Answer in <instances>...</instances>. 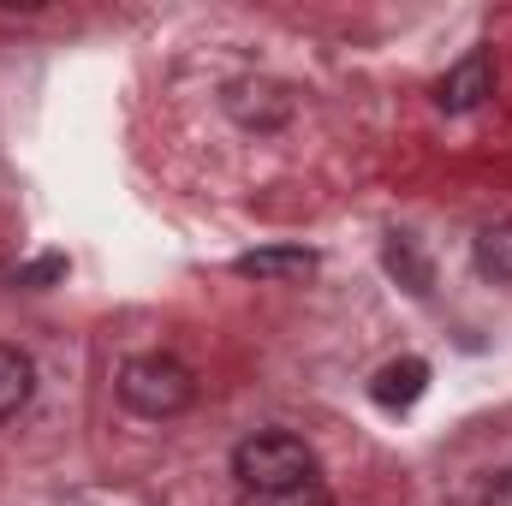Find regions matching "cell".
<instances>
[{"label":"cell","instance_id":"1","mask_svg":"<svg viewBox=\"0 0 512 506\" xmlns=\"http://www.w3.org/2000/svg\"><path fill=\"white\" fill-rule=\"evenodd\" d=\"M233 477L256 501H274V495H292V489L316 483V453H310V441H298L286 429H262V435L233 447Z\"/></svg>","mask_w":512,"mask_h":506},{"label":"cell","instance_id":"2","mask_svg":"<svg viewBox=\"0 0 512 506\" xmlns=\"http://www.w3.org/2000/svg\"><path fill=\"white\" fill-rule=\"evenodd\" d=\"M120 399H126L137 417H179L191 399H197V381L179 358L167 352H143L120 364Z\"/></svg>","mask_w":512,"mask_h":506},{"label":"cell","instance_id":"3","mask_svg":"<svg viewBox=\"0 0 512 506\" xmlns=\"http://www.w3.org/2000/svg\"><path fill=\"white\" fill-rule=\"evenodd\" d=\"M495 96V54L489 48H471L459 66H447V78L435 84V108L441 114H471Z\"/></svg>","mask_w":512,"mask_h":506},{"label":"cell","instance_id":"4","mask_svg":"<svg viewBox=\"0 0 512 506\" xmlns=\"http://www.w3.org/2000/svg\"><path fill=\"white\" fill-rule=\"evenodd\" d=\"M227 114L245 131H280L292 120V90L274 84V78H245L227 90Z\"/></svg>","mask_w":512,"mask_h":506},{"label":"cell","instance_id":"5","mask_svg":"<svg viewBox=\"0 0 512 506\" xmlns=\"http://www.w3.org/2000/svg\"><path fill=\"white\" fill-rule=\"evenodd\" d=\"M233 274H245V280H304V274H316V251H304V245H262V251H245L233 262Z\"/></svg>","mask_w":512,"mask_h":506},{"label":"cell","instance_id":"6","mask_svg":"<svg viewBox=\"0 0 512 506\" xmlns=\"http://www.w3.org/2000/svg\"><path fill=\"white\" fill-rule=\"evenodd\" d=\"M423 387H429V364H423V358H393V364L376 370L370 399H376L382 411H411V405L423 399Z\"/></svg>","mask_w":512,"mask_h":506},{"label":"cell","instance_id":"7","mask_svg":"<svg viewBox=\"0 0 512 506\" xmlns=\"http://www.w3.org/2000/svg\"><path fill=\"white\" fill-rule=\"evenodd\" d=\"M30 393H36V370H30V358H24L18 346H0V423L18 417V411L30 405Z\"/></svg>","mask_w":512,"mask_h":506},{"label":"cell","instance_id":"8","mask_svg":"<svg viewBox=\"0 0 512 506\" xmlns=\"http://www.w3.org/2000/svg\"><path fill=\"white\" fill-rule=\"evenodd\" d=\"M382 262H387V274H393V280H399V286H405L411 298H423V292L435 286V274H429V262L417 256V245H411L405 233H393V239H387Z\"/></svg>","mask_w":512,"mask_h":506},{"label":"cell","instance_id":"9","mask_svg":"<svg viewBox=\"0 0 512 506\" xmlns=\"http://www.w3.org/2000/svg\"><path fill=\"white\" fill-rule=\"evenodd\" d=\"M477 268L489 274V280H501V286H512V221H495V227H483L477 233Z\"/></svg>","mask_w":512,"mask_h":506},{"label":"cell","instance_id":"10","mask_svg":"<svg viewBox=\"0 0 512 506\" xmlns=\"http://www.w3.org/2000/svg\"><path fill=\"white\" fill-rule=\"evenodd\" d=\"M60 274H66V262L60 256H42V262L18 268V286H42V280H60Z\"/></svg>","mask_w":512,"mask_h":506},{"label":"cell","instance_id":"11","mask_svg":"<svg viewBox=\"0 0 512 506\" xmlns=\"http://www.w3.org/2000/svg\"><path fill=\"white\" fill-rule=\"evenodd\" d=\"M262 506H334L328 495H322V483H310V489H292V495H274V501Z\"/></svg>","mask_w":512,"mask_h":506},{"label":"cell","instance_id":"12","mask_svg":"<svg viewBox=\"0 0 512 506\" xmlns=\"http://www.w3.org/2000/svg\"><path fill=\"white\" fill-rule=\"evenodd\" d=\"M483 506H512V471H507V477H495V483L483 489Z\"/></svg>","mask_w":512,"mask_h":506}]
</instances>
